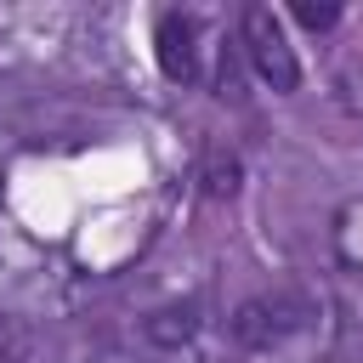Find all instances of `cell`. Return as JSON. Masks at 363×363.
I'll use <instances>...</instances> for the list:
<instances>
[{"label": "cell", "mask_w": 363, "mask_h": 363, "mask_svg": "<svg viewBox=\"0 0 363 363\" xmlns=\"http://www.w3.org/2000/svg\"><path fill=\"white\" fill-rule=\"evenodd\" d=\"M244 45H250V62L255 74L272 85V91H295L301 85V68H295V51L278 28V17L267 6H244Z\"/></svg>", "instance_id": "1"}, {"label": "cell", "mask_w": 363, "mask_h": 363, "mask_svg": "<svg viewBox=\"0 0 363 363\" xmlns=\"http://www.w3.org/2000/svg\"><path fill=\"white\" fill-rule=\"evenodd\" d=\"M159 62H164V74H170V79H187V74H193L187 17H176V11H164V17H159Z\"/></svg>", "instance_id": "2"}, {"label": "cell", "mask_w": 363, "mask_h": 363, "mask_svg": "<svg viewBox=\"0 0 363 363\" xmlns=\"http://www.w3.org/2000/svg\"><path fill=\"white\" fill-rule=\"evenodd\" d=\"M295 17H301L306 28H329V23L340 17V11H335V6H295Z\"/></svg>", "instance_id": "3"}, {"label": "cell", "mask_w": 363, "mask_h": 363, "mask_svg": "<svg viewBox=\"0 0 363 363\" xmlns=\"http://www.w3.org/2000/svg\"><path fill=\"white\" fill-rule=\"evenodd\" d=\"M0 363H11V357H6V346H0Z\"/></svg>", "instance_id": "4"}]
</instances>
